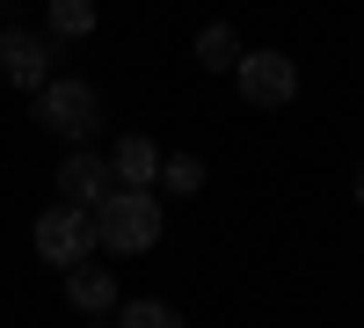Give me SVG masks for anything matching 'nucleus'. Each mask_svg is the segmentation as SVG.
<instances>
[{
	"mask_svg": "<svg viewBox=\"0 0 364 328\" xmlns=\"http://www.w3.org/2000/svg\"><path fill=\"white\" fill-rule=\"evenodd\" d=\"M161 241V197L154 190H109L95 204V248L109 255H146Z\"/></svg>",
	"mask_w": 364,
	"mask_h": 328,
	"instance_id": "f257e3e1",
	"label": "nucleus"
},
{
	"mask_svg": "<svg viewBox=\"0 0 364 328\" xmlns=\"http://www.w3.org/2000/svg\"><path fill=\"white\" fill-rule=\"evenodd\" d=\"M37 125L51 139H66V146H87L102 132V95L87 80H44L37 88Z\"/></svg>",
	"mask_w": 364,
	"mask_h": 328,
	"instance_id": "f03ea898",
	"label": "nucleus"
},
{
	"mask_svg": "<svg viewBox=\"0 0 364 328\" xmlns=\"http://www.w3.org/2000/svg\"><path fill=\"white\" fill-rule=\"evenodd\" d=\"M37 255L51 263V270L87 263L95 255V212H87V204H51V212L37 219Z\"/></svg>",
	"mask_w": 364,
	"mask_h": 328,
	"instance_id": "7ed1b4c3",
	"label": "nucleus"
},
{
	"mask_svg": "<svg viewBox=\"0 0 364 328\" xmlns=\"http://www.w3.org/2000/svg\"><path fill=\"white\" fill-rule=\"evenodd\" d=\"M240 95H248L255 110H284L299 95V66H291V51H240Z\"/></svg>",
	"mask_w": 364,
	"mask_h": 328,
	"instance_id": "20e7f679",
	"label": "nucleus"
},
{
	"mask_svg": "<svg viewBox=\"0 0 364 328\" xmlns=\"http://www.w3.org/2000/svg\"><path fill=\"white\" fill-rule=\"evenodd\" d=\"M109 190H117V183H109V161H102V154L73 146V154L58 161V204H87V212H95Z\"/></svg>",
	"mask_w": 364,
	"mask_h": 328,
	"instance_id": "39448f33",
	"label": "nucleus"
},
{
	"mask_svg": "<svg viewBox=\"0 0 364 328\" xmlns=\"http://www.w3.org/2000/svg\"><path fill=\"white\" fill-rule=\"evenodd\" d=\"M0 73L37 95V88L51 80V44L37 37V29H8V37H0Z\"/></svg>",
	"mask_w": 364,
	"mask_h": 328,
	"instance_id": "423d86ee",
	"label": "nucleus"
},
{
	"mask_svg": "<svg viewBox=\"0 0 364 328\" xmlns=\"http://www.w3.org/2000/svg\"><path fill=\"white\" fill-rule=\"evenodd\" d=\"M66 300H73L87 321H109L117 307H124V292H117L109 270H95V263H73V270H66Z\"/></svg>",
	"mask_w": 364,
	"mask_h": 328,
	"instance_id": "0eeeda50",
	"label": "nucleus"
},
{
	"mask_svg": "<svg viewBox=\"0 0 364 328\" xmlns=\"http://www.w3.org/2000/svg\"><path fill=\"white\" fill-rule=\"evenodd\" d=\"M109 183L117 190H154L161 183V146L154 139H117V154H109Z\"/></svg>",
	"mask_w": 364,
	"mask_h": 328,
	"instance_id": "6e6552de",
	"label": "nucleus"
},
{
	"mask_svg": "<svg viewBox=\"0 0 364 328\" xmlns=\"http://www.w3.org/2000/svg\"><path fill=\"white\" fill-rule=\"evenodd\" d=\"M197 66H204V73H233V66H240V37H233L226 22L197 29Z\"/></svg>",
	"mask_w": 364,
	"mask_h": 328,
	"instance_id": "1a4fd4ad",
	"label": "nucleus"
},
{
	"mask_svg": "<svg viewBox=\"0 0 364 328\" xmlns=\"http://www.w3.org/2000/svg\"><path fill=\"white\" fill-rule=\"evenodd\" d=\"M44 22H51V37H87V29H95V0H51L44 8Z\"/></svg>",
	"mask_w": 364,
	"mask_h": 328,
	"instance_id": "9d476101",
	"label": "nucleus"
},
{
	"mask_svg": "<svg viewBox=\"0 0 364 328\" xmlns=\"http://www.w3.org/2000/svg\"><path fill=\"white\" fill-rule=\"evenodd\" d=\"M117 328H182V314L168 300H124L117 307Z\"/></svg>",
	"mask_w": 364,
	"mask_h": 328,
	"instance_id": "9b49d317",
	"label": "nucleus"
},
{
	"mask_svg": "<svg viewBox=\"0 0 364 328\" xmlns=\"http://www.w3.org/2000/svg\"><path fill=\"white\" fill-rule=\"evenodd\" d=\"M161 190L197 197V190H204V161H197V154H168V161H161Z\"/></svg>",
	"mask_w": 364,
	"mask_h": 328,
	"instance_id": "f8f14e48",
	"label": "nucleus"
},
{
	"mask_svg": "<svg viewBox=\"0 0 364 328\" xmlns=\"http://www.w3.org/2000/svg\"><path fill=\"white\" fill-rule=\"evenodd\" d=\"M357 204H364V168H357Z\"/></svg>",
	"mask_w": 364,
	"mask_h": 328,
	"instance_id": "ddd939ff",
	"label": "nucleus"
}]
</instances>
